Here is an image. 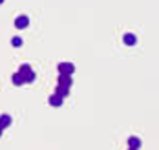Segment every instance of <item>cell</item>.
Segmentation results:
<instances>
[{
  "label": "cell",
  "instance_id": "6da1fadb",
  "mask_svg": "<svg viewBox=\"0 0 159 150\" xmlns=\"http://www.w3.org/2000/svg\"><path fill=\"white\" fill-rule=\"evenodd\" d=\"M18 73L24 77V81H26V84L33 83L35 79H37V75H35V71L31 70V66L30 64H20V68H18Z\"/></svg>",
  "mask_w": 159,
  "mask_h": 150
},
{
  "label": "cell",
  "instance_id": "7a4b0ae2",
  "mask_svg": "<svg viewBox=\"0 0 159 150\" xmlns=\"http://www.w3.org/2000/svg\"><path fill=\"white\" fill-rule=\"evenodd\" d=\"M59 73H66V75H73L75 73V64H71V62H59Z\"/></svg>",
  "mask_w": 159,
  "mask_h": 150
},
{
  "label": "cell",
  "instance_id": "3957f363",
  "mask_svg": "<svg viewBox=\"0 0 159 150\" xmlns=\"http://www.w3.org/2000/svg\"><path fill=\"white\" fill-rule=\"evenodd\" d=\"M30 26V17L28 15H18L15 18V28L16 30H26Z\"/></svg>",
  "mask_w": 159,
  "mask_h": 150
},
{
  "label": "cell",
  "instance_id": "277c9868",
  "mask_svg": "<svg viewBox=\"0 0 159 150\" xmlns=\"http://www.w3.org/2000/svg\"><path fill=\"white\" fill-rule=\"evenodd\" d=\"M48 102H49V106H53V108H59V106H62L64 97H61L59 93H53V95H49V97H48Z\"/></svg>",
  "mask_w": 159,
  "mask_h": 150
},
{
  "label": "cell",
  "instance_id": "5b68a950",
  "mask_svg": "<svg viewBox=\"0 0 159 150\" xmlns=\"http://www.w3.org/2000/svg\"><path fill=\"white\" fill-rule=\"evenodd\" d=\"M123 42H125L126 46H135V44H137V37L134 33H125L123 35Z\"/></svg>",
  "mask_w": 159,
  "mask_h": 150
},
{
  "label": "cell",
  "instance_id": "8992f818",
  "mask_svg": "<svg viewBox=\"0 0 159 150\" xmlns=\"http://www.w3.org/2000/svg\"><path fill=\"white\" fill-rule=\"evenodd\" d=\"M57 84H64V86H70V88H71V84H73V81H71V75L59 73V83H57Z\"/></svg>",
  "mask_w": 159,
  "mask_h": 150
},
{
  "label": "cell",
  "instance_id": "52a82bcc",
  "mask_svg": "<svg viewBox=\"0 0 159 150\" xmlns=\"http://www.w3.org/2000/svg\"><path fill=\"white\" fill-rule=\"evenodd\" d=\"M11 123H13V119H11V116H9V114H2V116H0V126H2L4 130H6Z\"/></svg>",
  "mask_w": 159,
  "mask_h": 150
},
{
  "label": "cell",
  "instance_id": "ba28073f",
  "mask_svg": "<svg viewBox=\"0 0 159 150\" xmlns=\"http://www.w3.org/2000/svg\"><path fill=\"white\" fill-rule=\"evenodd\" d=\"M55 93H59L61 97H68V95H70V86H64V84H57V88H55Z\"/></svg>",
  "mask_w": 159,
  "mask_h": 150
},
{
  "label": "cell",
  "instance_id": "9c48e42d",
  "mask_svg": "<svg viewBox=\"0 0 159 150\" xmlns=\"http://www.w3.org/2000/svg\"><path fill=\"white\" fill-rule=\"evenodd\" d=\"M128 147H130V148H137V150H139V147H141V139H139V137H135V135L128 137Z\"/></svg>",
  "mask_w": 159,
  "mask_h": 150
},
{
  "label": "cell",
  "instance_id": "30bf717a",
  "mask_svg": "<svg viewBox=\"0 0 159 150\" xmlns=\"http://www.w3.org/2000/svg\"><path fill=\"white\" fill-rule=\"evenodd\" d=\"M11 81H13V84H15V86H22V84H26V81H24V77H22V75H20L18 71L11 75Z\"/></svg>",
  "mask_w": 159,
  "mask_h": 150
},
{
  "label": "cell",
  "instance_id": "8fae6325",
  "mask_svg": "<svg viewBox=\"0 0 159 150\" xmlns=\"http://www.w3.org/2000/svg\"><path fill=\"white\" fill-rule=\"evenodd\" d=\"M11 46L20 48V46H22V39H20V37H13V39H11Z\"/></svg>",
  "mask_w": 159,
  "mask_h": 150
},
{
  "label": "cell",
  "instance_id": "7c38bea8",
  "mask_svg": "<svg viewBox=\"0 0 159 150\" xmlns=\"http://www.w3.org/2000/svg\"><path fill=\"white\" fill-rule=\"evenodd\" d=\"M2 134H4V128H2V126H0V137H2Z\"/></svg>",
  "mask_w": 159,
  "mask_h": 150
},
{
  "label": "cell",
  "instance_id": "4fadbf2b",
  "mask_svg": "<svg viewBox=\"0 0 159 150\" xmlns=\"http://www.w3.org/2000/svg\"><path fill=\"white\" fill-rule=\"evenodd\" d=\"M0 4H4V0H0Z\"/></svg>",
  "mask_w": 159,
  "mask_h": 150
},
{
  "label": "cell",
  "instance_id": "5bb4252c",
  "mask_svg": "<svg viewBox=\"0 0 159 150\" xmlns=\"http://www.w3.org/2000/svg\"><path fill=\"white\" fill-rule=\"evenodd\" d=\"M130 150H137V148H130Z\"/></svg>",
  "mask_w": 159,
  "mask_h": 150
}]
</instances>
